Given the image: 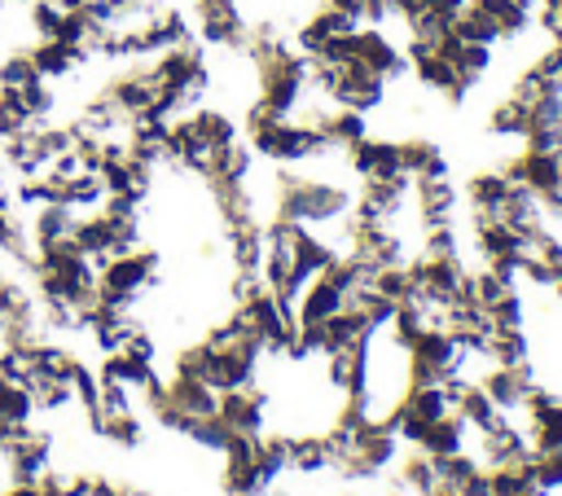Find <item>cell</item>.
Returning a JSON list of instances; mask_svg holds the SVG:
<instances>
[{
	"instance_id": "obj_1",
	"label": "cell",
	"mask_w": 562,
	"mask_h": 496,
	"mask_svg": "<svg viewBox=\"0 0 562 496\" xmlns=\"http://www.w3.org/2000/svg\"><path fill=\"white\" fill-rule=\"evenodd\" d=\"M483 351L492 364H527V334L522 329H492L483 338Z\"/></svg>"
},
{
	"instance_id": "obj_2",
	"label": "cell",
	"mask_w": 562,
	"mask_h": 496,
	"mask_svg": "<svg viewBox=\"0 0 562 496\" xmlns=\"http://www.w3.org/2000/svg\"><path fill=\"white\" fill-rule=\"evenodd\" d=\"M290 470H299V474L329 470V448H325V435H299V439H290Z\"/></svg>"
},
{
	"instance_id": "obj_3",
	"label": "cell",
	"mask_w": 562,
	"mask_h": 496,
	"mask_svg": "<svg viewBox=\"0 0 562 496\" xmlns=\"http://www.w3.org/2000/svg\"><path fill=\"white\" fill-rule=\"evenodd\" d=\"M487 127H492V136H522L527 132V105H518L514 97H501L492 105Z\"/></svg>"
},
{
	"instance_id": "obj_4",
	"label": "cell",
	"mask_w": 562,
	"mask_h": 496,
	"mask_svg": "<svg viewBox=\"0 0 562 496\" xmlns=\"http://www.w3.org/2000/svg\"><path fill=\"white\" fill-rule=\"evenodd\" d=\"M536 483L562 487V452H536Z\"/></svg>"
},
{
	"instance_id": "obj_5",
	"label": "cell",
	"mask_w": 562,
	"mask_h": 496,
	"mask_svg": "<svg viewBox=\"0 0 562 496\" xmlns=\"http://www.w3.org/2000/svg\"><path fill=\"white\" fill-rule=\"evenodd\" d=\"M457 496H492V470L479 465V470L457 487Z\"/></svg>"
},
{
	"instance_id": "obj_6",
	"label": "cell",
	"mask_w": 562,
	"mask_h": 496,
	"mask_svg": "<svg viewBox=\"0 0 562 496\" xmlns=\"http://www.w3.org/2000/svg\"><path fill=\"white\" fill-rule=\"evenodd\" d=\"M553 167H558V180H562V145L553 149Z\"/></svg>"
},
{
	"instance_id": "obj_7",
	"label": "cell",
	"mask_w": 562,
	"mask_h": 496,
	"mask_svg": "<svg viewBox=\"0 0 562 496\" xmlns=\"http://www.w3.org/2000/svg\"><path fill=\"white\" fill-rule=\"evenodd\" d=\"M553 294H558V298H562V277H558V281H553Z\"/></svg>"
}]
</instances>
